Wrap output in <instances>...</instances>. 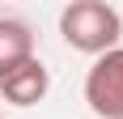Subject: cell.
<instances>
[{
  "instance_id": "277c9868",
  "label": "cell",
  "mask_w": 123,
  "mask_h": 119,
  "mask_svg": "<svg viewBox=\"0 0 123 119\" xmlns=\"http://www.w3.org/2000/svg\"><path fill=\"white\" fill-rule=\"evenodd\" d=\"M34 60V30L17 17H0V77Z\"/></svg>"
},
{
  "instance_id": "5b68a950",
  "label": "cell",
  "mask_w": 123,
  "mask_h": 119,
  "mask_svg": "<svg viewBox=\"0 0 123 119\" xmlns=\"http://www.w3.org/2000/svg\"><path fill=\"white\" fill-rule=\"evenodd\" d=\"M0 119H4V115H0Z\"/></svg>"
},
{
  "instance_id": "3957f363",
  "label": "cell",
  "mask_w": 123,
  "mask_h": 119,
  "mask_svg": "<svg viewBox=\"0 0 123 119\" xmlns=\"http://www.w3.org/2000/svg\"><path fill=\"white\" fill-rule=\"evenodd\" d=\"M47 68H43V60H25L21 68H13L9 77H0V98L9 102V106H34L47 98Z\"/></svg>"
},
{
  "instance_id": "7a4b0ae2",
  "label": "cell",
  "mask_w": 123,
  "mask_h": 119,
  "mask_svg": "<svg viewBox=\"0 0 123 119\" xmlns=\"http://www.w3.org/2000/svg\"><path fill=\"white\" fill-rule=\"evenodd\" d=\"M85 102L98 119H123V47L93 60L85 77Z\"/></svg>"
},
{
  "instance_id": "6da1fadb",
  "label": "cell",
  "mask_w": 123,
  "mask_h": 119,
  "mask_svg": "<svg viewBox=\"0 0 123 119\" xmlns=\"http://www.w3.org/2000/svg\"><path fill=\"white\" fill-rule=\"evenodd\" d=\"M60 34H64V43L72 51L106 55L123 38V17H119V9L102 4V0H72L60 13Z\"/></svg>"
}]
</instances>
